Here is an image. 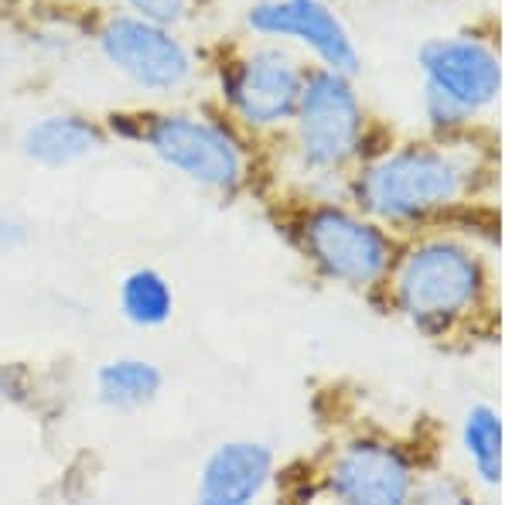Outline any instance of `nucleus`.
Masks as SVG:
<instances>
[{
	"label": "nucleus",
	"mask_w": 512,
	"mask_h": 505,
	"mask_svg": "<svg viewBox=\"0 0 512 505\" xmlns=\"http://www.w3.org/2000/svg\"><path fill=\"white\" fill-rule=\"evenodd\" d=\"M0 4H14V0H0Z\"/></svg>",
	"instance_id": "aec40b11"
},
{
	"label": "nucleus",
	"mask_w": 512,
	"mask_h": 505,
	"mask_svg": "<svg viewBox=\"0 0 512 505\" xmlns=\"http://www.w3.org/2000/svg\"><path fill=\"white\" fill-rule=\"evenodd\" d=\"M502 137L495 123L465 134L383 140L345 181V198L393 229H465L499 246Z\"/></svg>",
	"instance_id": "f257e3e1"
},
{
	"label": "nucleus",
	"mask_w": 512,
	"mask_h": 505,
	"mask_svg": "<svg viewBox=\"0 0 512 505\" xmlns=\"http://www.w3.org/2000/svg\"><path fill=\"white\" fill-rule=\"evenodd\" d=\"M472 499H475L472 478H461L441 465L427 468L414 488V502H424V505H444V502L461 505V502H472Z\"/></svg>",
	"instance_id": "dca6fc26"
},
{
	"label": "nucleus",
	"mask_w": 512,
	"mask_h": 505,
	"mask_svg": "<svg viewBox=\"0 0 512 505\" xmlns=\"http://www.w3.org/2000/svg\"><path fill=\"white\" fill-rule=\"evenodd\" d=\"M164 389V372L158 362L140 355H117L106 359L93 376L96 403L117 413H134L151 407Z\"/></svg>",
	"instance_id": "ddd939ff"
},
{
	"label": "nucleus",
	"mask_w": 512,
	"mask_h": 505,
	"mask_svg": "<svg viewBox=\"0 0 512 505\" xmlns=\"http://www.w3.org/2000/svg\"><path fill=\"white\" fill-rule=\"evenodd\" d=\"M420 89L451 99L478 120H492L502 99V28L499 21L468 24L451 35L420 41Z\"/></svg>",
	"instance_id": "1a4fd4ad"
},
{
	"label": "nucleus",
	"mask_w": 512,
	"mask_h": 505,
	"mask_svg": "<svg viewBox=\"0 0 512 505\" xmlns=\"http://www.w3.org/2000/svg\"><path fill=\"white\" fill-rule=\"evenodd\" d=\"M274 222L321 284L369 297L390 270L400 236L355 209L349 198L280 188Z\"/></svg>",
	"instance_id": "39448f33"
},
{
	"label": "nucleus",
	"mask_w": 512,
	"mask_h": 505,
	"mask_svg": "<svg viewBox=\"0 0 512 505\" xmlns=\"http://www.w3.org/2000/svg\"><path fill=\"white\" fill-rule=\"evenodd\" d=\"M311 62L287 41L250 38L216 62L219 110L253 140H274L291 123Z\"/></svg>",
	"instance_id": "0eeeda50"
},
{
	"label": "nucleus",
	"mask_w": 512,
	"mask_h": 505,
	"mask_svg": "<svg viewBox=\"0 0 512 505\" xmlns=\"http://www.w3.org/2000/svg\"><path fill=\"white\" fill-rule=\"evenodd\" d=\"M110 140H134L171 175L185 178L202 192L233 202L260 178L256 140L246 137L222 110H130L103 120Z\"/></svg>",
	"instance_id": "20e7f679"
},
{
	"label": "nucleus",
	"mask_w": 512,
	"mask_h": 505,
	"mask_svg": "<svg viewBox=\"0 0 512 505\" xmlns=\"http://www.w3.org/2000/svg\"><path fill=\"white\" fill-rule=\"evenodd\" d=\"M246 31L256 38L287 41L315 65L359 79L362 52L349 24L328 0H253L243 14Z\"/></svg>",
	"instance_id": "9d476101"
},
{
	"label": "nucleus",
	"mask_w": 512,
	"mask_h": 505,
	"mask_svg": "<svg viewBox=\"0 0 512 505\" xmlns=\"http://www.w3.org/2000/svg\"><path fill=\"white\" fill-rule=\"evenodd\" d=\"M93 38L103 62L147 96H175L198 76L192 45L171 24L113 7L99 18Z\"/></svg>",
	"instance_id": "6e6552de"
},
{
	"label": "nucleus",
	"mask_w": 512,
	"mask_h": 505,
	"mask_svg": "<svg viewBox=\"0 0 512 505\" xmlns=\"http://www.w3.org/2000/svg\"><path fill=\"white\" fill-rule=\"evenodd\" d=\"M41 4H52V7H62V11H72V7L93 4V0H41Z\"/></svg>",
	"instance_id": "6ab92c4d"
},
{
	"label": "nucleus",
	"mask_w": 512,
	"mask_h": 505,
	"mask_svg": "<svg viewBox=\"0 0 512 505\" xmlns=\"http://www.w3.org/2000/svg\"><path fill=\"white\" fill-rule=\"evenodd\" d=\"M31 229L14 212H0V253H18L28 246Z\"/></svg>",
	"instance_id": "a211bd4d"
},
{
	"label": "nucleus",
	"mask_w": 512,
	"mask_h": 505,
	"mask_svg": "<svg viewBox=\"0 0 512 505\" xmlns=\"http://www.w3.org/2000/svg\"><path fill=\"white\" fill-rule=\"evenodd\" d=\"M117 304L123 321H130L140 331H154L164 328L175 318L178 297L171 280L154 267H134L130 273H123L120 287H117Z\"/></svg>",
	"instance_id": "2eb2a0df"
},
{
	"label": "nucleus",
	"mask_w": 512,
	"mask_h": 505,
	"mask_svg": "<svg viewBox=\"0 0 512 505\" xmlns=\"http://www.w3.org/2000/svg\"><path fill=\"white\" fill-rule=\"evenodd\" d=\"M383 140L355 76L311 65L291 123L270 144H280V168L291 175L284 188L345 198V181Z\"/></svg>",
	"instance_id": "7ed1b4c3"
},
{
	"label": "nucleus",
	"mask_w": 512,
	"mask_h": 505,
	"mask_svg": "<svg viewBox=\"0 0 512 505\" xmlns=\"http://www.w3.org/2000/svg\"><path fill=\"white\" fill-rule=\"evenodd\" d=\"M437 465L420 441L359 424L335 434L301 478L291 499H332L342 505H407L427 468Z\"/></svg>",
	"instance_id": "423d86ee"
},
{
	"label": "nucleus",
	"mask_w": 512,
	"mask_h": 505,
	"mask_svg": "<svg viewBox=\"0 0 512 505\" xmlns=\"http://www.w3.org/2000/svg\"><path fill=\"white\" fill-rule=\"evenodd\" d=\"M113 7L140 14V18L171 24V28H181L195 14V0H113Z\"/></svg>",
	"instance_id": "f3484780"
},
{
	"label": "nucleus",
	"mask_w": 512,
	"mask_h": 505,
	"mask_svg": "<svg viewBox=\"0 0 512 505\" xmlns=\"http://www.w3.org/2000/svg\"><path fill=\"white\" fill-rule=\"evenodd\" d=\"M492 250L465 229L400 236L390 270L366 301L441 352L492 349L502 342V284Z\"/></svg>",
	"instance_id": "f03ea898"
},
{
	"label": "nucleus",
	"mask_w": 512,
	"mask_h": 505,
	"mask_svg": "<svg viewBox=\"0 0 512 505\" xmlns=\"http://www.w3.org/2000/svg\"><path fill=\"white\" fill-rule=\"evenodd\" d=\"M106 144H110L106 123L79 110L41 113L21 130V154L45 171H62L93 161L96 154L106 151Z\"/></svg>",
	"instance_id": "f8f14e48"
},
{
	"label": "nucleus",
	"mask_w": 512,
	"mask_h": 505,
	"mask_svg": "<svg viewBox=\"0 0 512 505\" xmlns=\"http://www.w3.org/2000/svg\"><path fill=\"white\" fill-rule=\"evenodd\" d=\"M277 482V451L267 441L233 437L209 451L198 468L195 499L202 505H253Z\"/></svg>",
	"instance_id": "9b49d317"
},
{
	"label": "nucleus",
	"mask_w": 512,
	"mask_h": 505,
	"mask_svg": "<svg viewBox=\"0 0 512 505\" xmlns=\"http://www.w3.org/2000/svg\"><path fill=\"white\" fill-rule=\"evenodd\" d=\"M461 451L472 482L485 492L502 488V413L492 403H472L461 417Z\"/></svg>",
	"instance_id": "4468645a"
}]
</instances>
